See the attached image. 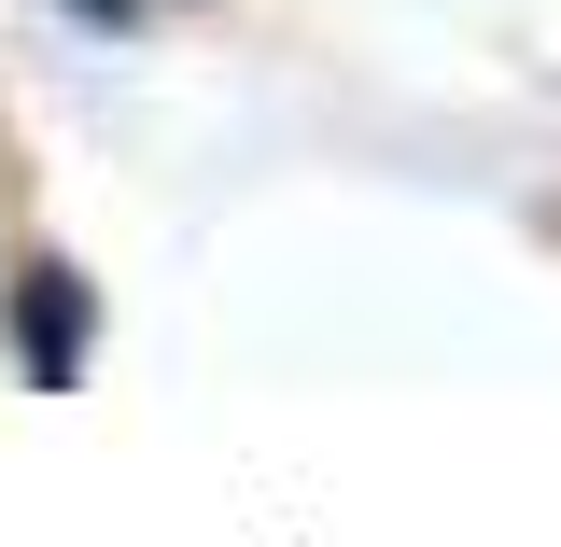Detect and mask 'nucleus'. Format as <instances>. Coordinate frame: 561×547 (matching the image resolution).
<instances>
[{
	"instance_id": "nucleus-1",
	"label": "nucleus",
	"mask_w": 561,
	"mask_h": 547,
	"mask_svg": "<svg viewBox=\"0 0 561 547\" xmlns=\"http://www.w3.org/2000/svg\"><path fill=\"white\" fill-rule=\"evenodd\" d=\"M99 351H113V295H99V267L57 253V239H28V253L0 267V365H14V394H84Z\"/></svg>"
},
{
	"instance_id": "nucleus-2",
	"label": "nucleus",
	"mask_w": 561,
	"mask_h": 547,
	"mask_svg": "<svg viewBox=\"0 0 561 547\" xmlns=\"http://www.w3.org/2000/svg\"><path fill=\"white\" fill-rule=\"evenodd\" d=\"M43 29H70V43H99V57H127L140 29H154V0H43Z\"/></svg>"
},
{
	"instance_id": "nucleus-3",
	"label": "nucleus",
	"mask_w": 561,
	"mask_h": 547,
	"mask_svg": "<svg viewBox=\"0 0 561 547\" xmlns=\"http://www.w3.org/2000/svg\"><path fill=\"white\" fill-rule=\"evenodd\" d=\"M154 14H197V0H154Z\"/></svg>"
}]
</instances>
